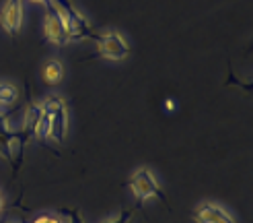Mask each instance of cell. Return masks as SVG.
Masks as SVG:
<instances>
[{
  "label": "cell",
  "instance_id": "7c38bea8",
  "mask_svg": "<svg viewBox=\"0 0 253 223\" xmlns=\"http://www.w3.org/2000/svg\"><path fill=\"white\" fill-rule=\"evenodd\" d=\"M60 213L68 217V223H84V217L79 209H62Z\"/></svg>",
  "mask_w": 253,
  "mask_h": 223
},
{
  "label": "cell",
  "instance_id": "7a4b0ae2",
  "mask_svg": "<svg viewBox=\"0 0 253 223\" xmlns=\"http://www.w3.org/2000/svg\"><path fill=\"white\" fill-rule=\"evenodd\" d=\"M45 17H43V33H45V40L54 46H66L70 44V37H68V27H66V17H64V10H62L58 0H49L45 4Z\"/></svg>",
  "mask_w": 253,
  "mask_h": 223
},
{
  "label": "cell",
  "instance_id": "2e32d148",
  "mask_svg": "<svg viewBox=\"0 0 253 223\" xmlns=\"http://www.w3.org/2000/svg\"><path fill=\"white\" fill-rule=\"evenodd\" d=\"M4 207H6V203H4V196H2V194H0V215H2V213H4Z\"/></svg>",
  "mask_w": 253,
  "mask_h": 223
},
{
  "label": "cell",
  "instance_id": "9a60e30c",
  "mask_svg": "<svg viewBox=\"0 0 253 223\" xmlns=\"http://www.w3.org/2000/svg\"><path fill=\"white\" fill-rule=\"evenodd\" d=\"M165 110L167 112H173L175 110V102H173V99H165Z\"/></svg>",
  "mask_w": 253,
  "mask_h": 223
},
{
  "label": "cell",
  "instance_id": "30bf717a",
  "mask_svg": "<svg viewBox=\"0 0 253 223\" xmlns=\"http://www.w3.org/2000/svg\"><path fill=\"white\" fill-rule=\"evenodd\" d=\"M19 99V91L15 85L0 83V106H12Z\"/></svg>",
  "mask_w": 253,
  "mask_h": 223
},
{
  "label": "cell",
  "instance_id": "e0dca14e",
  "mask_svg": "<svg viewBox=\"0 0 253 223\" xmlns=\"http://www.w3.org/2000/svg\"><path fill=\"white\" fill-rule=\"evenodd\" d=\"M27 2H33V4H47L49 0H27Z\"/></svg>",
  "mask_w": 253,
  "mask_h": 223
},
{
  "label": "cell",
  "instance_id": "9c48e42d",
  "mask_svg": "<svg viewBox=\"0 0 253 223\" xmlns=\"http://www.w3.org/2000/svg\"><path fill=\"white\" fill-rule=\"evenodd\" d=\"M42 77H43L45 85H60L62 79H64V66H62L58 60H49L42 70Z\"/></svg>",
  "mask_w": 253,
  "mask_h": 223
},
{
  "label": "cell",
  "instance_id": "52a82bcc",
  "mask_svg": "<svg viewBox=\"0 0 253 223\" xmlns=\"http://www.w3.org/2000/svg\"><path fill=\"white\" fill-rule=\"evenodd\" d=\"M17 132L8 130L6 126V118L0 116V157H2L4 161H8V164L12 166V169H15V161H17Z\"/></svg>",
  "mask_w": 253,
  "mask_h": 223
},
{
  "label": "cell",
  "instance_id": "4fadbf2b",
  "mask_svg": "<svg viewBox=\"0 0 253 223\" xmlns=\"http://www.w3.org/2000/svg\"><path fill=\"white\" fill-rule=\"evenodd\" d=\"M33 223H64V221H62L60 213H43V215H37Z\"/></svg>",
  "mask_w": 253,
  "mask_h": 223
},
{
  "label": "cell",
  "instance_id": "277c9868",
  "mask_svg": "<svg viewBox=\"0 0 253 223\" xmlns=\"http://www.w3.org/2000/svg\"><path fill=\"white\" fill-rule=\"evenodd\" d=\"M97 56L107 58L113 62H120L130 56V46L126 42V37L120 31H103L97 33Z\"/></svg>",
  "mask_w": 253,
  "mask_h": 223
},
{
  "label": "cell",
  "instance_id": "3957f363",
  "mask_svg": "<svg viewBox=\"0 0 253 223\" xmlns=\"http://www.w3.org/2000/svg\"><path fill=\"white\" fill-rule=\"evenodd\" d=\"M62 10H64L66 17V27H68V37L70 42H81V40H95L97 33L93 29L91 21H88L83 12H79L74 8V4L70 0H58Z\"/></svg>",
  "mask_w": 253,
  "mask_h": 223
},
{
  "label": "cell",
  "instance_id": "ba28073f",
  "mask_svg": "<svg viewBox=\"0 0 253 223\" xmlns=\"http://www.w3.org/2000/svg\"><path fill=\"white\" fill-rule=\"evenodd\" d=\"M49 116H52V134H49V139H54L58 145H62L68 132V112L66 108H60Z\"/></svg>",
  "mask_w": 253,
  "mask_h": 223
},
{
  "label": "cell",
  "instance_id": "5bb4252c",
  "mask_svg": "<svg viewBox=\"0 0 253 223\" xmlns=\"http://www.w3.org/2000/svg\"><path fill=\"white\" fill-rule=\"evenodd\" d=\"M2 223H27V219H23V217H10V219H4Z\"/></svg>",
  "mask_w": 253,
  "mask_h": 223
},
{
  "label": "cell",
  "instance_id": "8fae6325",
  "mask_svg": "<svg viewBox=\"0 0 253 223\" xmlns=\"http://www.w3.org/2000/svg\"><path fill=\"white\" fill-rule=\"evenodd\" d=\"M134 215V211H128V209H124L122 213L118 217H109V219H103V221H99V223H130Z\"/></svg>",
  "mask_w": 253,
  "mask_h": 223
},
{
  "label": "cell",
  "instance_id": "8992f818",
  "mask_svg": "<svg viewBox=\"0 0 253 223\" xmlns=\"http://www.w3.org/2000/svg\"><path fill=\"white\" fill-rule=\"evenodd\" d=\"M194 219L198 223H237L229 211L222 209L216 203H210V201H204L196 207Z\"/></svg>",
  "mask_w": 253,
  "mask_h": 223
},
{
  "label": "cell",
  "instance_id": "6da1fadb",
  "mask_svg": "<svg viewBox=\"0 0 253 223\" xmlns=\"http://www.w3.org/2000/svg\"><path fill=\"white\" fill-rule=\"evenodd\" d=\"M130 190L136 196L138 205H142L144 201H148V198H159L161 203L167 205V209H171L169 203H167L165 192H163V188L159 186V182L155 178V173L150 171L148 167H138L132 173L130 176Z\"/></svg>",
  "mask_w": 253,
  "mask_h": 223
},
{
  "label": "cell",
  "instance_id": "5b68a950",
  "mask_svg": "<svg viewBox=\"0 0 253 223\" xmlns=\"http://www.w3.org/2000/svg\"><path fill=\"white\" fill-rule=\"evenodd\" d=\"M23 2L25 0H6V2L2 4V8H0V25H2V29L10 37H17V33L21 31Z\"/></svg>",
  "mask_w": 253,
  "mask_h": 223
}]
</instances>
